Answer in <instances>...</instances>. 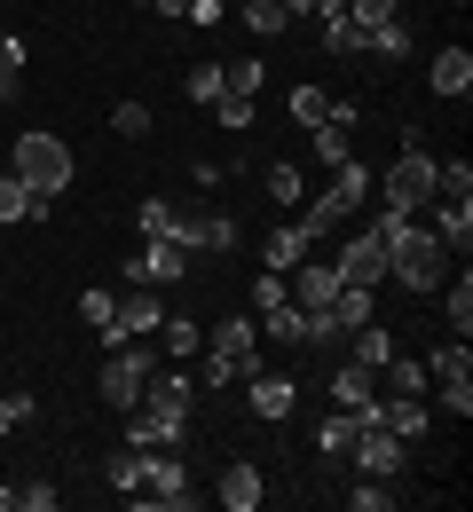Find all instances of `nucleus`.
<instances>
[{"instance_id": "nucleus-1", "label": "nucleus", "mask_w": 473, "mask_h": 512, "mask_svg": "<svg viewBox=\"0 0 473 512\" xmlns=\"http://www.w3.org/2000/svg\"><path fill=\"white\" fill-rule=\"evenodd\" d=\"M371 229H379V245H387V276H395L403 292H442V284H450V245H442L418 213H410V221H403V213H379Z\"/></svg>"}, {"instance_id": "nucleus-2", "label": "nucleus", "mask_w": 473, "mask_h": 512, "mask_svg": "<svg viewBox=\"0 0 473 512\" xmlns=\"http://www.w3.org/2000/svg\"><path fill=\"white\" fill-rule=\"evenodd\" d=\"M253 371H269V363H261V331H253V316H221V323H213V347H205V371H198L205 394L253 379Z\"/></svg>"}, {"instance_id": "nucleus-3", "label": "nucleus", "mask_w": 473, "mask_h": 512, "mask_svg": "<svg viewBox=\"0 0 473 512\" xmlns=\"http://www.w3.org/2000/svg\"><path fill=\"white\" fill-rule=\"evenodd\" d=\"M8 174L24 182V190H40L48 205H56V190H71V150H64V134H48V127H32V134H16V158H8Z\"/></svg>"}, {"instance_id": "nucleus-4", "label": "nucleus", "mask_w": 473, "mask_h": 512, "mask_svg": "<svg viewBox=\"0 0 473 512\" xmlns=\"http://www.w3.org/2000/svg\"><path fill=\"white\" fill-rule=\"evenodd\" d=\"M434 166H442V158L426 150V134L403 127V158L387 166V213H403V221L426 213V205H434Z\"/></svg>"}, {"instance_id": "nucleus-5", "label": "nucleus", "mask_w": 473, "mask_h": 512, "mask_svg": "<svg viewBox=\"0 0 473 512\" xmlns=\"http://www.w3.org/2000/svg\"><path fill=\"white\" fill-rule=\"evenodd\" d=\"M142 505L135 512H190L198 505V481H190V465H182V449H142Z\"/></svg>"}, {"instance_id": "nucleus-6", "label": "nucleus", "mask_w": 473, "mask_h": 512, "mask_svg": "<svg viewBox=\"0 0 473 512\" xmlns=\"http://www.w3.org/2000/svg\"><path fill=\"white\" fill-rule=\"evenodd\" d=\"M150 371H158V355H150L142 339H119V347L103 355V371H95V394H103L111 410H135L142 386H150Z\"/></svg>"}, {"instance_id": "nucleus-7", "label": "nucleus", "mask_w": 473, "mask_h": 512, "mask_svg": "<svg viewBox=\"0 0 473 512\" xmlns=\"http://www.w3.org/2000/svg\"><path fill=\"white\" fill-rule=\"evenodd\" d=\"M363 197H371V166L347 158V166H332V190H316V205L300 213V229H308V237H332V221H347Z\"/></svg>"}, {"instance_id": "nucleus-8", "label": "nucleus", "mask_w": 473, "mask_h": 512, "mask_svg": "<svg viewBox=\"0 0 473 512\" xmlns=\"http://www.w3.org/2000/svg\"><path fill=\"white\" fill-rule=\"evenodd\" d=\"M190 276V245H174V237H142V253H127V284H182Z\"/></svg>"}, {"instance_id": "nucleus-9", "label": "nucleus", "mask_w": 473, "mask_h": 512, "mask_svg": "<svg viewBox=\"0 0 473 512\" xmlns=\"http://www.w3.org/2000/svg\"><path fill=\"white\" fill-rule=\"evenodd\" d=\"M332 268H339V284H363V292H379V284H387V245H379V229L347 237V245L332 253Z\"/></svg>"}, {"instance_id": "nucleus-10", "label": "nucleus", "mask_w": 473, "mask_h": 512, "mask_svg": "<svg viewBox=\"0 0 473 512\" xmlns=\"http://www.w3.org/2000/svg\"><path fill=\"white\" fill-rule=\"evenodd\" d=\"M347 457H355V473H371V481H395V473H403V457H410V442L395 434V426H363Z\"/></svg>"}, {"instance_id": "nucleus-11", "label": "nucleus", "mask_w": 473, "mask_h": 512, "mask_svg": "<svg viewBox=\"0 0 473 512\" xmlns=\"http://www.w3.org/2000/svg\"><path fill=\"white\" fill-rule=\"evenodd\" d=\"M182 426H190V418H182V410H158V402H135V410H127V442L135 449H182Z\"/></svg>"}, {"instance_id": "nucleus-12", "label": "nucleus", "mask_w": 473, "mask_h": 512, "mask_svg": "<svg viewBox=\"0 0 473 512\" xmlns=\"http://www.w3.org/2000/svg\"><path fill=\"white\" fill-rule=\"evenodd\" d=\"M213 505H221V512H261V505H269V481H261V465H245V457H237V465H221V481H213Z\"/></svg>"}, {"instance_id": "nucleus-13", "label": "nucleus", "mask_w": 473, "mask_h": 512, "mask_svg": "<svg viewBox=\"0 0 473 512\" xmlns=\"http://www.w3.org/2000/svg\"><path fill=\"white\" fill-rule=\"evenodd\" d=\"M245 394H253V418H261V426H276V418H292L300 379H284V371H253V379H245Z\"/></svg>"}, {"instance_id": "nucleus-14", "label": "nucleus", "mask_w": 473, "mask_h": 512, "mask_svg": "<svg viewBox=\"0 0 473 512\" xmlns=\"http://www.w3.org/2000/svg\"><path fill=\"white\" fill-rule=\"evenodd\" d=\"M426 229H434L450 253H473V197H434V205H426Z\"/></svg>"}, {"instance_id": "nucleus-15", "label": "nucleus", "mask_w": 473, "mask_h": 512, "mask_svg": "<svg viewBox=\"0 0 473 512\" xmlns=\"http://www.w3.org/2000/svg\"><path fill=\"white\" fill-rule=\"evenodd\" d=\"M284 284H292V308H332V292H339V268L332 260H300V268H292V276H284Z\"/></svg>"}, {"instance_id": "nucleus-16", "label": "nucleus", "mask_w": 473, "mask_h": 512, "mask_svg": "<svg viewBox=\"0 0 473 512\" xmlns=\"http://www.w3.org/2000/svg\"><path fill=\"white\" fill-rule=\"evenodd\" d=\"M174 237H182L190 253H229V245H237V221H229V213H182Z\"/></svg>"}, {"instance_id": "nucleus-17", "label": "nucleus", "mask_w": 473, "mask_h": 512, "mask_svg": "<svg viewBox=\"0 0 473 512\" xmlns=\"http://www.w3.org/2000/svg\"><path fill=\"white\" fill-rule=\"evenodd\" d=\"M308 134H316V158H324V166H347V158H355V103H332V119L308 127Z\"/></svg>"}, {"instance_id": "nucleus-18", "label": "nucleus", "mask_w": 473, "mask_h": 512, "mask_svg": "<svg viewBox=\"0 0 473 512\" xmlns=\"http://www.w3.org/2000/svg\"><path fill=\"white\" fill-rule=\"evenodd\" d=\"M142 402H158V410H198V379L190 371H150V386H142Z\"/></svg>"}, {"instance_id": "nucleus-19", "label": "nucleus", "mask_w": 473, "mask_h": 512, "mask_svg": "<svg viewBox=\"0 0 473 512\" xmlns=\"http://www.w3.org/2000/svg\"><path fill=\"white\" fill-rule=\"evenodd\" d=\"M371 394H379V371L347 355V363H339V371H332V402H339V410H363Z\"/></svg>"}, {"instance_id": "nucleus-20", "label": "nucleus", "mask_w": 473, "mask_h": 512, "mask_svg": "<svg viewBox=\"0 0 473 512\" xmlns=\"http://www.w3.org/2000/svg\"><path fill=\"white\" fill-rule=\"evenodd\" d=\"M355 434H363V410H324V418H316V449H324V457H347V449H355Z\"/></svg>"}, {"instance_id": "nucleus-21", "label": "nucleus", "mask_w": 473, "mask_h": 512, "mask_svg": "<svg viewBox=\"0 0 473 512\" xmlns=\"http://www.w3.org/2000/svg\"><path fill=\"white\" fill-rule=\"evenodd\" d=\"M426 87L458 103V95L473 87V56H466V48H442V56H434V71H426Z\"/></svg>"}, {"instance_id": "nucleus-22", "label": "nucleus", "mask_w": 473, "mask_h": 512, "mask_svg": "<svg viewBox=\"0 0 473 512\" xmlns=\"http://www.w3.org/2000/svg\"><path fill=\"white\" fill-rule=\"evenodd\" d=\"M308 253H316V237H308L300 221H284V229H269V268H276V276H292V268H300Z\"/></svg>"}, {"instance_id": "nucleus-23", "label": "nucleus", "mask_w": 473, "mask_h": 512, "mask_svg": "<svg viewBox=\"0 0 473 512\" xmlns=\"http://www.w3.org/2000/svg\"><path fill=\"white\" fill-rule=\"evenodd\" d=\"M0 221H48V197L40 190H24L8 166H0Z\"/></svg>"}, {"instance_id": "nucleus-24", "label": "nucleus", "mask_w": 473, "mask_h": 512, "mask_svg": "<svg viewBox=\"0 0 473 512\" xmlns=\"http://www.w3.org/2000/svg\"><path fill=\"white\" fill-rule=\"evenodd\" d=\"M347 339H355V363H371V371H387V363H395V331H387L379 316H371V323H355Z\"/></svg>"}, {"instance_id": "nucleus-25", "label": "nucleus", "mask_w": 473, "mask_h": 512, "mask_svg": "<svg viewBox=\"0 0 473 512\" xmlns=\"http://www.w3.org/2000/svg\"><path fill=\"white\" fill-rule=\"evenodd\" d=\"M442 316H450V339L473 331V276L458 268V284H442Z\"/></svg>"}, {"instance_id": "nucleus-26", "label": "nucleus", "mask_w": 473, "mask_h": 512, "mask_svg": "<svg viewBox=\"0 0 473 512\" xmlns=\"http://www.w3.org/2000/svg\"><path fill=\"white\" fill-rule=\"evenodd\" d=\"M363 56L403 64V56H410V24H403V16H395V24H371V32H363Z\"/></svg>"}, {"instance_id": "nucleus-27", "label": "nucleus", "mask_w": 473, "mask_h": 512, "mask_svg": "<svg viewBox=\"0 0 473 512\" xmlns=\"http://www.w3.org/2000/svg\"><path fill=\"white\" fill-rule=\"evenodd\" d=\"M237 16H245V32H261V40H276V32H292V8H284V0H245Z\"/></svg>"}, {"instance_id": "nucleus-28", "label": "nucleus", "mask_w": 473, "mask_h": 512, "mask_svg": "<svg viewBox=\"0 0 473 512\" xmlns=\"http://www.w3.org/2000/svg\"><path fill=\"white\" fill-rule=\"evenodd\" d=\"M316 24H324V48H332V56H363V24H355L347 8H332V16H316Z\"/></svg>"}, {"instance_id": "nucleus-29", "label": "nucleus", "mask_w": 473, "mask_h": 512, "mask_svg": "<svg viewBox=\"0 0 473 512\" xmlns=\"http://www.w3.org/2000/svg\"><path fill=\"white\" fill-rule=\"evenodd\" d=\"M103 481H111L119 497H135V489H142V449H135V442L111 449V457H103Z\"/></svg>"}, {"instance_id": "nucleus-30", "label": "nucleus", "mask_w": 473, "mask_h": 512, "mask_svg": "<svg viewBox=\"0 0 473 512\" xmlns=\"http://www.w3.org/2000/svg\"><path fill=\"white\" fill-rule=\"evenodd\" d=\"M142 237H174V229H182V205H174V197H142ZM174 245H182V237H174Z\"/></svg>"}, {"instance_id": "nucleus-31", "label": "nucleus", "mask_w": 473, "mask_h": 512, "mask_svg": "<svg viewBox=\"0 0 473 512\" xmlns=\"http://www.w3.org/2000/svg\"><path fill=\"white\" fill-rule=\"evenodd\" d=\"M150 339H158L174 363H190V355H198V323H190V316H166L158 331H150Z\"/></svg>"}, {"instance_id": "nucleus-32", "label": "nucleus", "mask_w": 473, "mask_h": 512, "mask_svg": "<svg viewBox=\"0 0 473 512\" xmlns=\"http://www.w3.org/2000/svg\"><path fill=\"white\" fill-rule=\"evenodd\" d=\"M339 505H347V512H395V489H387V481H371V473H355V489H347Z\"/></svg>"}, {"instance_id": "nucleus-33", "label": "nucleus", "mask_w": 473, "mask_h": 512, "mask_svg": "<svg viewBox=\"0 0 473 512\" xmlns=\"http://www.w3.org/2000/svg\"><path fill=\"white\" fill-rule=\"evenodd\" d=\"M261 316H269V339H276V347H300V339H308V316H300L292 300H284V308H261Z\"/></svg>"}, {"instance_id": "nucleus-34", "label": "nucleus", "mask_w": 473, "mask_h": 512, "mask_svg": "<svg viewBox=\"0 0 473 512\" xmlns=\"http://www.w3.org/2000/svg\"><path fill=\"white\" fill-rule=\"evenodd\" d=\"M150 127H158L150 103H119V111H111V134H119V142H150Z\"/></svg>"}, {"instance_id": "nucleus-35", "label": "nucleus", "mask_w": 473, "mask_h": 512, "mask_svg": "<svg viewBox=\"0 0 473 512\" xmlns=\"http://www.w3.org/2000/svg\"><path fill=\"white\" fill-rule=\"evenodd\" d=\"M292 119H300V127H324V119H332V95H324V87H292Z\"/></svg>"}, {"instance_id": "nucleus-36", "label": "nucleus", "mask_w": 473, "mask_h": 512, "mask_svg": "<svg viewBox=\"0 0 473 512\" xmlns=\"http://www.w3.org/2000/svg\"><path fill=\"white\" fill-rule=\"evenodd\" d=\"M182 87H190V103H198V111H213V103H221V64H190Z\"/></svg>"}, {"instance_id": "nucleus-37", "label": "nucleus", "mask_w": 473, "mask_h": 512, "mask_svg": "<svg viewBox=\"0 0 473 512\" xmlns=\"http://www.w3.org/2000/svg\"><path fill=\"white\" fill-rule=\"evenodd\" d=\"M300 197H308L300 166H284V158H276V166H269V205H300Z\"/></svg>"}, {"instance_id": "nucleus-38", "label": "nucleus", "mask_w": 473, "mask_h": 512, "mask_svg": "<svg viewBox=\"0 0 473 512\" xmlns=\"http://www.w3.org/2000/svg\"><path fill=\"white\" fill-rule=\"evenodd\" d=\"M379 379H387V394H426V386H434V379H426V363H403V355H395Z\"/></svg>"}, {"instance_id": "nucleus-39", "label": "nucleus", "mask_w": 473, "mask_h": 512, "mask_svg": "<svg viewBox=\"0 0 473 512\" xmlns=\"http://www.w3.org/2000/svg\"><path fill=\"white\" fill-rule=\"evenodd\" d=\"M16 87H24V40L0 32V95H16Z\"/></svg>"}, {"instance_id": "nucleus-40", "label": "nucleus", "mask_w": 473, "mask_h": 512, "mask_svg": "<svg viewBox=\"0 0 473 512\" xmlns=\"http://www.w3.org/2000/svg\"><path fill=\"white\" fill-rule=\"evenodd\" d=\"M269 64H221V95H261Z\"/></svg>"}, {"instance_id": "nucleus-41", "label": "nucleus", "mask_w": 473, "mask_h": 512, "mask_svg": "<svg viewBox=\"0 0 473 512\" xmlns=\"http://www.w3.org/2000/svg\"><path fill=\"white\" fill-rule=\"evenodd\" d=\"M32 418H40V402H32V394H0V442H8L16 426H32Z\"/></svg>"}, {"instance_id": "nucleus-42", "label": "nucleus", "mask_w": 473, "mask_h": 512, "mask_svg": "<svg viewBox=\"0 0 473 512\" xmlns=\"http://www.w3.org/2000/svg\"><path fill=\"white\" fill-rule=\"evenodd\" d=\"M111 316H119V292H79V323L87 331H103Z\"/></svg>"}, {"instance_id": "nucleus-43", "label": "nucleus", "mask_w": 473, "mask_h": 512, "mask_svg": "<svg viewBox=\"0 0 473 512\" xmlns=\"http://www.w3.org/2000/svg\"><path fill=\"white\" fill-rule=\"evenodd\" d=\"M213 119H221L229 134H245V127H253V95H221V103H213Z\"/></svg>"}, {"instance_id": "nucleus-44", "label": "nucleus", "mask_w": 473, "mask_h": 512, "mask_svg": "<svg viewBox=\"0 0 473 512\" xmlns=\"http://www.w3.org/2000/svg\"><path fill=\"white\" fill-rule=\"evenodd\" d=\"M16 512H56V481H24V489H16Z\"/></svg>"}, {"instance_id": "nucleus-45", "label": "nucleus", "mask_w": 473, "mask_h": 512, "mask_svg": "<svg viewBox=\"0 0 473 512\" xmlns=\"http://www.w3.org/2000/svg\"><path fill=\"white\" fill-rule=\"evenodd\" d=\"M347 16L371 32V24H395V0H347Z\"/></svg>"}, {"instance_id": "nucleus-46", "label": "nucleus", "mask_w": 473, "mask_h": 512, "mask_svg": "<svg viewBox=\"0 0 473 512\" xmlns=\"http://www.w3.org/2000/svg\"><path fill=\"white\" fill-rule=\"evenodd\" d=\"M253 300H261V308H284V300H292V284H284L276 268H261V284H253Z\"/></svg>"}, {"instance_id": "nucleus-47", "label": "nucleus", "mask_w": 473, "mask_h": 512, "mask_svg": "<svg viewBox=\"0 0 473 512\" xmlns=\"http://www.w3.org/2000/svg\"><path fill=\"white\" fill-rule=\"evenodd\" d=\"M221 16H229V8H221V0H190V24H205V32H213V24H221Z\"/></svg>"}, {"instance_id": "nucleus-48", "label": "nucleus", "mask_w": 473, "mask_h": 512, "mask_svg": "<svg viewBox=\"0 0 473 512\" xmlns=\"http://www.w3.org/2000/svg\"><path fill=\"white\" fill-rule=\"evenodd\" d=\"M142 8H158V16H190V0H142Z\"/></svg>"}, {"instance_id": "nucleus-49", "label": "nucleus", "mask_w": 473, "mask_h": 512, "mask_svg": "<svg viewBox=\"0 0 473 512\" xmlns=\"http://www.w3.org/2000/svg\"><path fill=\"white\" fill-rule=\"evenodd\" d=\"M0 512H16V489H8V481H0Z\"/></svg>"}]
</instances>
